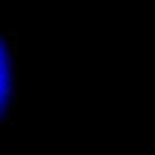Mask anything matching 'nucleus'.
Instances as JSON below:
<instances>
[{
  "label": "nucleus",
  "instance_id": "1",
  "mask_svg": "<svg viewBox=\"0 0 155 155\" xmlns=\"http://www.w3.org/2000/svg\"><path fill=\"white\" fill-rule=\"evenodd\" d=\"M11 83H14V69H11V52H7L4 38H0V114H4L7 100H11Z\"/></svg>",
  "mask_w": 155,
  "mask_h": 155
}]
</instances>
